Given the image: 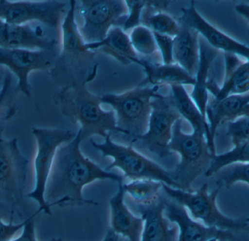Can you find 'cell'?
I'll return each instance as SVG.
<instances>
[{
	"instance_id": "1",
	"label": "cell",
	"mask_w": 249,
	"mask_h": 241,
	"mask_svg": "<svg viewBox=\"0 0 249 241\" xmlns=\"http://www.w3.org/2000/svg\"><path fill=\"white\" fill-rule=\"evenodd\" d=\"M82 141L77 131L71 141L57 150L45 190V200L51 208L97 206L93 200L83 197L85 187L102 180L124 184V175L102 169L82 153Z\"/></svg>"
},
{
	"instance_id": "2",
	"label": "cell",
	"mask_w": 249,
	"mask_h": 241,
	"mask_svg": "<svg viewBox=\"0 0 249 241\" xmlns=\"http://www.w3.org/2000/svg\"><path fill=\"white\" fill-rule=\"evenodd\" d=\"M90 81L92 80L68 85L54 98L61 114L80 125L78 131L83 141L92 136L105 138L111 132L120 133L114 111L105 110L100 96L93 94L87 88V83Z\"/></svg>"
},
{
	"instance_id": "3",
	"label": "cell",
	"mask_w": 249,
	"mask_h": 241,
	"mask_svg": "<svg viewBox=\"0 0 249 241\" xmlns=\"http://www.w3.org/2000/svg\"><path fill=\"white\" fill-rule=\"evenodd\" d=\"M181 125L179 119L173 127L169 150L178 154L180 160L170 173L178 189L192 191V185L207 172L216 155L211 151L205 134L193 131L185 134Z\"/></svg>"
},
{
	"instance_id": "4",
	"label": "cell",
	"mask_w": 249,
	"mask_h": 241,
	"mask_svg": "<svg viewBox=\"0 0 249 241\" xmlns=\"http://www.w3.org/2000/svg\"><path fill=\"white\" fill-rule=\"evenodd\" d=\"M162 87L139 86L120 94L108 93L100 96L101 102L112 108L120 133L134 139L147 131L152 111L151 102L161 94L160 90Z\"/></svg>"
},
{
	"instance_id": "5",
	"label": "cell",
	"mask_w": 249,
	"mask_h": 241,
	"mask_svg": "<svg viewBox=\"0 0 249 241\" xmlns=\"http://www.w3.org/2000/svg\"><path fill=\"white\" fill-rule=\"evenodd\" d=\"M220 189L217 187L209 192L207 184H203L197 190L185 191L162 184V191L167 196L185 207L194 220L207 227L249 233V218H230L218 208L217 197Z\"/></svg>"
},
{
	"instance_id": "6",
	"label": "cell",
	"mask_w": 249,
	"mask_h": 241,
	"mask_svg": "<svg viewBox=\"0 0 249 241\" xmlns=\"http://www.w3.org/2000/svg\"><path fill=\"white\" fill-rule=\"evenodd\" d=\"M104 139L102 143L96 142L93 139L90 141L93 148L103 157H111L113 160L109 166L105 168L107 171L117 168L124 173V177L130 180L150 179L178 189L171 178L169 171L141 154L131 144L125 146L118 144L112 139L111 134Z\"/></svg>"
},
{
	"instance_id": "7",
	"label": "cell",
	"mask_w": 249,
	"mask_h": 241,
	"mask_svg": "<svg viewBox=\"0 0 249 241\" xmlns=\"http://www.w3.org/2000/svg\"><path fill=\"white\" fill-rule=\"evenodd\" d=\"M32 134L36 145L34 160L35 186L30 192L26 194V197L35 201L44 214L51 215V208L45 200V190L55 154L58 149L71 141L77 133L64 128L34 127Z\"/></svg>"
},
{
	"instance_id": "8",
	"label": "cell",
	"mask_w": 249,
	"mask_h": 241,
	"mask_svg": "<svg viewBox=\"0 0 249 241\" xmlns=\"http://www.w3.org/2000/svg\"><path fill=\"white\" fill-rule=\"evenodd\" d=\"M29 166L17 138L6 139L0 133V204L10 208L13 220L24 198Z\"/></svg>"
},
{
	"instance_id": "9",
	"label": "cell",
	"mask_w": 249,
	"mask_h": 241,
	"mask_svg": "<svg viewBox=\"0 0 249 241\" xmlns=\"http://www.w3.org/2000/svg\"><path fill=\"white\" fill-rule=\"evenodd\" d=\"M150 118L146 132L130 140V144L139 146L163 159L172 155L169 144L172 138L173 127L182 119L177 111L171 93L160 94L151 102Z\"/></svg>"
},
{
	"instance_id": "10",
	"label": "cell",
	"mask_w": 249,
	"mask_h": 241,
	"mask_svg": "<svg viewBox=\"0 0 249 241\" xmlns=\"http://www.w3.org/2000/svg\"><path fill=\"white\" fill-rule=\"evenodd\" d=\"M79 13L83 18L80 28L86 43L100 42L114 26L123 28L127 7L123 0H81Z\"/></svg>"
},
{
	"instance_id": "11",
	"label": "cell",
	"mask_w": 249,
	"mask_h": 241,
	"mask_svg": "<svg viewBox=\"0 0 249 241\" xmlns=\"http://www.w3.org/2000/svg\"><path fill=\"white\" fill-rule=\"evenodd\" d=\"M59 52L55 50L6 49L0 48V67H5L18 79V90L27 98L32 96L29 77L34 71L51 74Z\"/></svg>"
},
{
	"instance_id": "12",
	"label": "cell",
	"mask_w": 249,
	"mask_h": 241,
	"mask_svg": "<svg viewBox=\"0 0 249 241\" xmlns=\"http://www.w3.org/2000/svg\"><path fill=\"white\" fill-rule=\"evenodd\" d=\"M67 5L59 1L0 0V19L18 25L39 22L51 29H57L67 13Z\"/></svg>"
},
{
	"instance_id": "13",
	"label": "cell",
	"mask_w": 249,
	"mask_h": 241,
	"mask_svg": "<svg viewBox=\"0 0 249 241\" xmlns=\"http://www.w3.org/2000/svg\"><path fill=\"white\" fill-rule=\"evenodd\" d=\"M76 6L77 1H70L69 9L61 22V51L51 72V75L55 78L61 75L69 65L75 63L81 64L82 58L93 59L96 53L86 49V42L82 37L80 28L75 20Z\"/></svg>"
},
{
	"instance_id": "14",
	"label": "cell",
	"mask_w": 249,
	"mask_h": 241,
	"mask_svg": "<svg viewBox=\"0 0 249 241\" xmlns=\"http://www.w3.org/2000/svg\"><path fill=\"white\" fill-rule=\"evenodd\" d=\"M181 15L177 21L181 26L194 29L209 45L220 52L235 54L249 61V47L212 26L197 11L194 1L187 7L181 9Z\"/></svg>"
},
{
	"instance_id": "15",
	"label": "cell",
	"mask_w": 249,
	"mask_h": 241,
	"mask_svg": "<svg viewBox=\"0 0 249 241\" xmlns=\"http://www.w3.org/2000/svg\"><path fill=\"white\" fill-rule=\"evenodd\" d=\"M164 216L178 227V241H208L217 239L219 241L233 240V232L207 227L194 220L185 207L174 200L167 198Z\"/></svg>"
},
{
	"instance_id": "16",
	"label": "cell",
	"mask_w": 249,
	"mask_h": 241,
	"mask_svg": "<svg viewBox=\"0 0 249 241\" xmlns=\"http://www.w3.org/2000/svg\"><path fill=\"white\" fill-rule=\"evenodd\" d=\"M58 42L47 37L41 26L12 24L0 19V48L6 49L55 50Z\"/></svg>"
},
{
	"instance_id": "17",
	"label": "cell",
	"mask_w": 249,
	"mask_h": 241,
	"mask_svg": "<svg viewBox=\"0 0 249 241\" xmlns=\"http://www.w3.org/2000/svg\"><path fill=\"white\" fill-rule=\"evenodd\" d=\"M166 201V198L160 195L151 205L135 204L136 211L143 220L141 241H178V227L164 216Z\"/></svg>"
},
{
	"instance_id": "18",
	"label": "cell",
	"mask_w": 249,
	"mask_h": 241,
	"mask_svg": "<svg viewBox=\"0 0 249 241\" xmlns=\"http://www.w3.org/2000/svg\"><path fill=\"white\" fill-rule=\"evenodd\" d=\"M247 115H249V93L232 95L222 100H217L209 95L206 118L212 142L215 144V135L219 125Z\"/></svg>"
},
{
	"instance_id": "19",
	"label": "cell",
	"mask_w": 249,
	"mask_h": 241,
	"mask_svg": "<svg viewBox=\"0 0 249 241\" xmlns=\"http://www.w3.org/2000/svg\"><path fill=\"white\" fill-rule=\"evenodd\" d=\"M125 194L124 184H119L115 195L109 200V228L128 241H141L143 220L127 208L124 203Z\"/></svg>"
},
{
	"instance_id": "20",
	"label": "cell",
	"mask_w": 249,
	"mask_h": 241,
	"mask_svg": "<svg viewBox=\"0 0 249 241\" xmlns=\"http://www.w3.org/2000/svg\"><path fill=\"white\" fill-rule=\"evenodd\" d=\"M133 63L142 67L145 73V79L139 86H193L196 83L195 77L177 64H158L139 57L134 58Z\"/></svg>"
},
{
	"instance_id": "21",
	"label": "cell",
	"mask_w": 249,
	"mask_h": 241,
	"mask_svg": "<svg viewBox=\"0 0 249 241\" xmlns=\"http://www.w3.org/2000/svg\"><path fill=\"white\" fill-rule=\"evenodd\" d=\"M225 76L222 86H219L211 96L222 100L232 95L249 93V61H243L235 54L224 52Z\"/></svg>"
},
{
	"instance_id": "22",
	"label": "cell",
	"mask_w": 249,
	"mask_h": 241,
	"mask_svg": "<svg viewBox=\"0 0 249 241\" xmlns=\"http://www.w3.org/2000/svg\"><path fill=\"white\" fill-rule=\"evenodd\" d=\"M180 26L179 32L174 37V63L195 77L200 60V35L194 29Z\"/></svg>"
},
{
	"instance_id": "23",
	"label": "cell",
	"mask_w": 249,
	"mask_h": 241,
	"mask_svg": "<svg viewBox=\"0 0 249 241\" xmlns=\"http://www.w3.org/2000/svg\"><path fill=\"white\" fill-rule=\"evenodd\" d=\"M200 60L198 68L195 76V83L190 97L200 110V113L206 118V109L209 99L207 83L209 79V71L212 64L221 53L220 51L211 46L208 42L200 36Z\"/></svg>"
},
{
	"instance_id": "24",
	"label": "cell",
	"mask_w": 249,
	"mask_h": 241,
	"mask_svg": "<svg viewBox=\"0 0 249 241\" xmlns=\"http://www.w3.org/2000/svg\"><path fill=\"white\" fill-rule=\"evenodd\" d=\"M85 47L88 51H99L110 55L125 66L132 64L133 60L139 57L130 44L128 35L119 26L111 28L103 40L86 43Z\"/></svg>"
},
{
	"instance_id": "25",
	"label": "cell",
	"mask_w": 249,
	"mask_h": 241,
	"mask_svg": "<svg viewBox=\"0 0 249 241\" xmlns=\"http://www.w3.org/2000/svg\"><path fill=\"white\" fill-rule=\"evenodd\" d=\"M170 93L174 105L182 119L186 120L193 128V131L202 132L206 135L209 148L213 154H216L215 144L211 140L209 125L206 118L200 113L198 108L183 86L174 85L170 86Z\"/></svg>"
},
{
	"instance_id": "26",
	"label": "cell",
	"mask_w": 249,
	"mask_h": 241,
	"mask_svg": "<svg viewBox=\"0 0 249 241\" xmlns=\"http://www.w3.org/2000/svg\"><path fill=\"white\" fill-rule=\"evenodd\" d=\"M162 182L150 179H138L124 184L126 194L136 205L149 206L158 201L162 190Z\"/></svg>"
},
{
	"instance_id": "27",
	"label": "cell",
	"mask_w": 249,
	"mask_h": 241,
	"mask_svg": "<svg viewBox=\"0 0 249 241\" xmlns=\"http://www.w3.org/2000/svg\"><path fill=\"white\" fill-rule=\"evenodd\" d=\"M142 25L152 32L174 37L180 30L177 19L163 11L156 12L145 5L142 16Z\"/></svg>"
},
{
	"instance_id": "28",
	"label": "cell",
	"mask_w": 249,
	"mask_h": 241,
	"mask_svg": "<svg viewBox=\"0 0 249 241\" xmlns=\"http://www.w3.org/2000/svg\"><path fill=\"white\" fill-rule=\"evenodd\" d=\"M237 163H249V141L234 146L232 150L223 154L216 155L204 175L211 177L225 166Z\"/></svg>"
},
{
	"instance_id": "29",
	"label": "cell",
	"mask_w": 249,
	"mask_h": 241,
	"mask_svg": "<svg viewBox=\"0 0 249 241\" xmlns=\"http://www.w3.org/2000/svg\"><path fill=\"white\" fill-rule=\"evenodd\" d=\"M17 90L18 87H15L11 72L7 69L2 87L0 90V133L3 132L1 125L11 119L16 114L15 99Z\"/></svg>"
},
{
	"instance_id": "30",
	"label": "cell",
	"mask_w": 249,
	"mask_h": 241,
	"mask_svg": "<svg viewBox=\"0 0 249 241\" xmlns=\"http://www.w3.org/2000/svg\"><path fill=\"white\" fill-rule=\"evenodd\" d=\"M216 185L219 188L231 189L235 184L242 182L249 185V163H237L225 166L216 174Z\"/></svg>"
},
{
	"instance_id": "31",
	"label": "cell",
	"mask_w": 249,
	"mask_h": 241,
	"mask_svg": "<svg viewBox=\"0 0 249 241\" xmlns=\"http://www.w3.org/2000/svg\"><path fill=\"white\" fill-rule=\"evenodd\" d=\"M129 38L137 55L152 56L158 51L153 32L143 25L132 29Z\"/></svg>"
},
{
	"instance_id": "32",
	"label": "cell",
	"mask_w": 249,
	"mask_h": 241,
	"mask_svg": "<svg viewBox=\"0 0 249 241\" xmlns=\"http://www.w3.org/2000/svg\"><path fill=\"white\" fill-rule=\"evenodd\" d=\"M227 125L226 135L233 146L249 141V115L237 118Z\"/></svg>"
},
{
	"instance_id": "33",
	"label": "cell",
	"mask_w": 249,
	"mask_h": 241,
	"mask_svg": "<svg viewBox=\"0 0 249 241\" xmlns=\"http://www.w3.org/2000/svg\"><path fill=\"white\" fill-rule=\"evenodd\" d=\"M127 15L123 29L124 32L142 25V16L146 5V0H125Z\"/></svg>"
},
{
	"instance_id": "34",
	"label": "cell",
	"mask_w": 249,
	"mask_h": 241,
	"mask_svg": "<svg viewBox=\"0 0 249 241\" xmlns=\"http://www.w3.org/2000/svg\"><path fill=\"white\" fill-rule=\"evenodd\" d=\"M155 41H156L158 50L160 52L162 57V64H175L174 61V37L167 35L160 34L155 33Z\"/></svg>"
},
{
	"instance_id": "35",
	"label": "cell",
	"mask_w": 249,
	"mask_h": 241,
	"mask_svg": "<svg viewBox=\"0 0 249 241\" xmlns=\"http://www.w3.org/2000/svg\"><path fill=\"white\" fill-rule=\"evenodd\" d=\"M27 223V219L20 223H14L13 220L8 223L0 220V241H10L17 237Z\"/></svg>"
},
{
	"instance_id": "36",
	"label": "cell",
	"mask_w": 249,
	"mask_h": 241,
	"mask_svg": "<svg viewBox=\"0 0 249 241\" xmlns=\"http://www.w3.org/2000/svg\"><path fill=\"white\" fill-rule=\"evenodd\" d=\"M42 213H43V211L41 208H38L34 214L28 217L27 223L25 224L21 233L10 241H38L36 239L35 220Z\"/></svg>"
},
{
	"instance_id": "37",
	"label": "cell",
	"mask_w": 249,
	"mask_h": 241,
	"mask_svg": "<svg viewBox=\"0 0 249 241\" xmlns=\"http://www.w3.org/2000/svg\"><path fill=\"white\" fill-rule=\"evenodd\" d=\"M235 9L237 13L246 19L249 25V4L241 3V4H237Z\"/></svg>"
},
{
	"instance_id": "38",
	"label": "cell",
	"mask_w": 249,
	"mask_h": 241,
	"mask_svg": "<svg viewBox=\"0 0 249 241\" xmlns=\"http://www.w3.org/2000/svg\"><path fill=\"white\" fill-rule=\"evenodd\" d=\"M120 236L109 228L102 241H119Z\"/></svg>"
},
{
	"instance_id": "39",
	"label": "cell",
	"mask_w": 249,
	"mask_h": 241,
	"mask_svg": "<svg viewBox=\"0 0 249 241\" xmlns=\"http://www.w3.org/2000/svg\"><path fill=\"white\" fill-rule=\"evenodd\" d=\"M7 71V69L4 67H0V90L2 87L3 81H4V76Z\"/></svg>"
},
{
	"instance_id": "40",
	"label": "cell",
	"mask_w": 249,
	"mask_h": 241,
	"mask_svg": "<svg viewBox=\"0 0 249 241\" xmlns=\"http://www.w3.org/2000/svg\"><path fill=\"white\" fill-rule=\"evenodd\" d=\"M208 241H219V239H210V240Z\"/></svg>"
},
{
	"instance_id": "41",
	"label": "cell",
	"mask_w": 249,
	"mask_h": 241,
	"mask_svg": "<svg viewBox=\"0 0 249 241\" xmlns=\"http://www.w3.org/2000/svg\"><path fill=\"white\" fill-rule=\"evenodd\" d=\"M50 241H63L60 240V239H52V240H51Z\"/></svg>"
}]
</instances>
